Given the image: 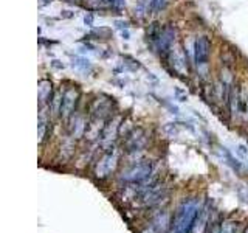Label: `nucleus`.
<instances>
[{
	"label": "nucleus",
	"mask_w": 248,
	"mask_h": 233,
	"mask_svg": "<svg viewBox=\"0 0 248 233\" xmlns=\"http://www.w3.org/2000/svg\"><path fill=\"white\" fill-rule=\"evenodd\" d=\"M202 208H203V204L199 199H185L177 208L169 233H191Z\"/></svg>",
	"instance_id": "f257e3e1"
},
{
	"label": "nucleus",
	"mask_w": 248,
	"mask_h": 233,
	"mask_svg": "<svg viewBox=\"0 0 248 233\" xmlns=\"http://www.w3.org/2000/svg\"><path fill=\"white\" fill-rule=\"evenodd\" d=\"M154 174V165L149 160H137L121 171L120 181L124 183H140L144 182Z\"/></svg>",
	"instance_id": "f03ea898"
},
{
	"label": "nucleus",
	"mask_w": 248,
	"mask_h": 233,
	"mask_svg": "<svg viewBox=\"0 0 248 233\" xmlns=\"http://www.w3.org/2000/svg\"><path fill=\"white\" fill-rule=\"evenodd\" d=\"M118 152L115 150H107L103 157H101L96 162V166H95V176L98 179H107L113 174V171L116 169V165H118Z\"/></svg>",
	"instance_id": "7ed1b4c3"
},
{
	"label": "nucleus",
	"mask_w": 248,
	"mask_h": 233,
	"mask_svg": "<svg viewBox=\"0 0 248 233\" xmlns=\"http://www.w3.org/2000/svg\"><path fill=\"white\" fill-rule=\"evenodd\" d=\"M175 36H177V31L172 25L163 27L158 37L155 39V42L152 44L154 49L158 51V54L165 56V54H168L170 51V49H172V45L175 42Z\"/></svg>",
	"instance_id": "20e7f679"
},
{
	"label": "nucleus",
	"mask_w": 248,
	"mask_h": 233,
	"mask_svg": "<svg viewBox=\"0 0 248 233\" xmlns=\"http://www.w3.org/2000/svg\"><path fill=\"white\" fill-rule=\"evenodd\" d=\"M211 56V42L206 36H200L194 42V61L197 67H205Z\"/></svg>",
	"instance_id": "39448f33"
},
{
	"label": "nucleus",
	"mask_w": 248,
	"mask_h": 233,
	"mask_svg": "<svg viewBox=\"0 0 248 233\" xmlns=\"http://www.w3.org/2000/svg\"><path fill=\"white\" fill-rule=\"evenodd\" d=\"M146 145H147V137L144 129L141 128L132 129L126 135V140H124V148L129 152H140L141 150H144Z\"/></svg>",
	"instance_id": "423d86ee"
},
{
	"label": "nucleus",
	"mask_w": 248,
	"mask_h": 233,
	"mask_svg": "<svg viewBox=\"0 0 248 233\" xmlns=\"http://www.w3.org/2000/svg\"><path fill=\"white\" fill-rule=\"evenodd\" d=\"M78 100H79V92H78L76 87H70L64 92V95H62V104H61V115L64 120H68L73 115Z\"/></svg>",
	"instance_id": "0eeeda50"
},
{
	"label": "nucleus",
	"mask_w": 248,
	"mask_h": 233,
	"mask_svg": "<svg viewBox=\"0 0 248 233\" xmlns=\"http://www.w3.org/2000/svg\"><path fill=\"white\" fill-rule=\"evenodd\" d=\"M112 104H113V101L110 98H107V97L96 98L92 103V109H90L93 118L103 120V121L106 118H110V116H112Z\"/></svg>",
	"instance_id": "6e6552de"
},
{
	"label": "nucleus",
	"mask_w": 248,
	"mask_h": 233,
	"mask_svg": "<svg viewBox=\"0 0 248 233\" xmlns=\"http://www.w3.org/2000/svg\"><path fill=\"white\" fill-rule=\"evenodd\" d=\"M120 118H112L107 124H104V129H103V134H101V143L104 146L112 145V142L118 135V131H120Z\"/></svg>",
	"instance_id": "1a4fd4ad"
},
{
	"label": "nucleus",
	"mask_w": 248,
	"mask_h": 233,
	"mask_svg": "<svg viewBox=\"0 0 248 233\" xmlns=\"http://www.w3.org/2000/svg\"><path fill=\"white\" fill-rule=\"evenodd\" d=\"M209 207L208 205H203V208H202V212L197 217V221H196V225H194V229L192 232L194 233H203L208 227H209Z\"/></svg>",
	"instance_id": "9d476101"
},
{
	"label": "nucleus",
	"mask_w": 248,
	"mask_h": 233,
	"mask_svg": "<svg viewBox=\"0 0 248 233\" xmlns=\"http://www.w3.org/2000/svg\"><path fill=\"white\" fill-rule=\"evenodd\" d=\"M48 124H50V120L48 116L45 115V111L42 109L41 115H39V123H37V137H39V143H44L45 138H46V132H48Z\"/></svg>",
	"instance_id": "9b49d317"
},
{
	"label": "nucleus",
	"mask_w": 248,
	"mask_h": 233,
	"mask_svg": "<svg viewBox=\"0 0 248 233\" xmlns=\"http://www.w3.org/2000/svg\"><path fill=\"white\" fill-rule=\"evenodd\" d=\"M51 98V83L48 80H42L41 84H39V100H41V104H50Z\"/></svg>",
	"instance_id": "f8f14e48"
},
{
	"label": "nucleus",
	"mask_w": 248,
	"mask_h": 233,
	"mask_svg": "<svg viewBox=\"0 0 248 233\" xmlns=\"http://www.w3.org/2000/svg\"><path fill=\"white\" fill-rule=\"evenodd\" d=\"M172 67L177 73H186L188 72V59H186V56L182 53V51H178V53H172Z\"/></svg>",
	"instance_id": "ddd939ff"
},
{
	"label": "nucleus",
	"mask_w": 248,
	"mask_h": 233,
	"mask_svg": "<svg viewBox=\"0 0 248 233\" xmlns=\"http://www.w3.org/2000/svg\"><path fill=\"white\" fill-rule=\"evenodd\" d=\"M85 131H87V123H85V120L82 118V116H78V118H75V123L72 126V137L73 138H81Z\"/></svg>",
	"instance_id": "4468645a"
},
{
	"label": "nucleus",
	"mask_w": 248,
	"mask_h": 233,
	"mask_svg": "<svg viewBox=\"0 0 248 233\" xmlns=\"http://www.w3.org/2000/svg\"><path fill=\"white\" fill-rule=\"evenodd\" d=\"M72 66L78 70H81L84 73H87L89 70H92V62L87 58H81V56H75L72 61Z\"/></svg>",
	"instance_id": "2eb2a0df"
},
{
	"label": "nucleus",
	"mask_w": 248,
	"mask_h": 233,
	"mask_svg": "<svg viewBox=\"0 0 248 233\" xmlns=\"http://www.w3.org/2000/svg\"><path fill=\"white\" fill-rule=\"evenodd\" d=\"M219 152H220V155H222V159H223L225 162H227L231 168H234V169H237V171L240 169V163H239L234 157H232V155H231L227 150H225V148H220Z\"/></svg>",
	"instance_id": "dca6fc26"
},
{
	"label": "nucleus",
	"mask_w": 248,
	"mask_h": 233,
	"mask_svg": "<svg viewBox=\"0 0 248 233\" xmlns=\"http://www.w3.org/2000/svg\"><path fill=\"white\" fill-rule=\"evenodd\" d=\"M239 224L234 221H223L220 224V233H237Z\"/></svg>",
	"instance_id": "f3484780"
},
{
	"label": "nucleus",
	"mask_w": 248,
	"mask_h": 233,
	"mask_svg": "<svg viewBox=\"0 0 248 233\" xmlns=\"http://www.w3.org/2000/svg\"><path fill=\"white\" fill-rule=\"evenodd\" d=\"M147 5L149 11H161L166 5V0H141Z\"/></svg>",
	"instance_id": "a211bd4d"
},
{
	"label": "nucleus",
	"mask_w": 248,
	"mask_h": 233,
	"mask_svg": "<svg viewBox=\"0 0 248 233\" xmlns=\"http://www.w3.org/2000/svg\"><path fill=\"white\" fill-rule=\"evenodd\" d=\"M84 22H85V25H89V27H92L93 25V16L89 13L87 16H85V17H84Z\"/></svg>",
	"instance_id": "6ab92c4d"
},
{
	"label": "nucleus",
	"mask_w": 248,
	"mask_h": 233,
	"mask_svg": "<svg viewBox=\"0 0 248 233\" xmlns=\"http://www.w3.org/2000/svg\"><path fill=\"white\" fill-rule=\"evenodd\" d=\"M208 233H220V225H209L208 227Z\"/></svg>",
	"instance_id": "aec40b11"
},
{
	"label": "nucleus",
	"mask_w": 248,
	"mask_h": 233,
	"mask_svg": "<svg viewBox=\"0 0 248 233\" xmlns=\"http://www.w3.org/2000/svg\"><path fill=\"white\" fill-rule=\"evenodd\" d=\"M115 25L118 27V28H126V30L129 28V23H127V22H123V20H116V22H115Z\"/></svg>",
	"instance_id": "412c9836"
},
{
	"label": "nucleus",
	"mask_w": 248,
	"mask_h": 233,
	"mask_svg": "<svg viewBox=\"0 0 248 233\" xmlns=\"http://www.w3.org/2000/svg\"><path fill=\"white\" fill-rule=\"evenodd\" d=\"M141 233H158V230L155 227H152V225H149V227H146Z\"/></svg>",
	"instance_id": "4be33fe9"
},
{
	"label": "nucleus",
	"mask_w": 248,
	"mask_h": 233,
	"mask_svg": "<svg viewBox=\"0 0 248 233\" xmlns=\"http://www.w3.org/2000/svg\"><path fill=\"white\" fill-rule=\"evenodd\" d=\"M51 0H39V5L41 6H45V5H50Z\"/></svg>",
	"instance_id": "5701e85b"
},
{
	"label": "nucleus",
	"mask_w": 248,
	"mask_h": 233,
	"mask_svg": "<svg viewBox=\"0 0 248 233\" xmlns=\"http://www.w3.org/2000/svg\"><path fill=\"white\" fill-rule=\"evenodd\" d=\"M247 115H248V101H247Z\"/></svg>",
	"instance_id": "b1692460"
},
{
	"label": "nucleus",
	"mask_w": 248,
	"mask_h": 233,
	"mask_svg": "<svg viewBox=\"0 0 248 233\" xmlns=\"http://www.w3.org/2000/svg\"><path fill=\"white\" fill-rule=\"evenodd\" d=\"M245 233H248V227H247V230H245Z\"/></svg>",
	"instance_id": "393cba45"
}]
</instances>
